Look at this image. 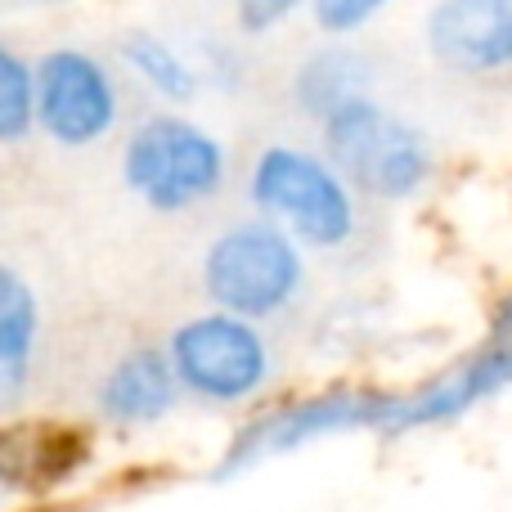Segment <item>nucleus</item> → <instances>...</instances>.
I'll use <instances>...</instances> for the list:
<instances>
[{
	"mask_svg": "<svg viewBox=\"0 0 512 512\" xmlns=\"http://www.w3.org/2000/svg\"><path fill=\"white\" fill-rule=\"evenodd\" d=\"M301 5H306V0H234V18H239V27L248 36H265V32H274L283 18L297 14Z\"/></svg>",
	"mask_w": 512,
	"mask_h": 512,
	"instance_id": "nucleus-16",
	"label": "nucleus"
},
{
	"mask_svg": "<svg viewBox=\"0 0 512 512\" xmlns=\"http://www.w3.org/2000/svg\"><path fill=\"white\" fill-rule=\"evenodd\" d=\"M36 131L32 63L0 41V144H23Z\"/></svg>",
	"mask_w": 512,
	"mask_h": 512,
	"instance_id": "nucleus-14",
	"label": "nucleus"
},
{
	"mask_svg": "<svg viewBox=\"0 0 512 512\" xmlns=\"http://www.w3.org/2000/svg\"><path fill=\"white\" fill-rule=\"evenodd\" d=\"M230 158L207 126L176 113H153L131 131L122 153V180L144 207L180 216L212 203L225 189Z\"/></svg>",
	"mask_w": 512,
	"mask_h": 512,
	"instance_id": "nucleus-3",
	"label": "nucleus"
},
{
	"mask_svg": "<svg viewBox=\"0 0 512 512\" xmlns=\"http://www.w3.org/2000/svg\"><path fill=\"white\" fill-rule=\"evenodd\" d=\"M423 36L445 81L512 99V0H436Z\"/></svg>",
	"mask_w": 512,
	"mask_h": 512,
	"instance_id": "nucleus-7",
	"label": "nucleus"
},
{
	"mask_svg": "<svg viewBox=\"0 0 512 512\" xmlns=\"http://www.w3.org/2000/svg\"><path fill=\"white\" fill-rule=\"evenodd\" d=\"M27 5H72V0H27Z\"/></svg>",
	"mask_w": 512,
	"mask_h": 512,
	"instance_id": "nucleus-17",
	"label": "nucleus"
},
{
	"mask_svg": "<svg viewBox=\"0 0 512 512\" xmlns=\"http://www.w3.org/2000/svg\"><path fill=\"white\" fill-rule=\"evenodd\" d=\"M306 252L274 221L230 225L203 256V288L230 315L252 324L279 319L306 297Z\"/></svg>",
	"mask_w": 512,
	"mask_h": 512,
	"instance_id": "nucleus-4",
	"label": "nucleus"
},
{
	"mask_svg": "<svg viewBox=\"0 0 512 512\" xmlns=\"http://www.w3.org/2000/svg\"><path fill=\"white\" fill-rule=\"evenodd\" d=\"M369 77H373V68L364 63L360 50H346V45L319 50V54H310L297 72V104L306 108L310 117H324L337 99L369 90Z\"/></svg>",
	"mask_w": 512,
	"mask_h": 512,
	"instance_id": "nucleus-13",
	"label": "nucleus"
},
{
	"mask_svg": "<svg viewBox=\"0 0 512 512\" xmlns=\"http://www.w3.org/2000/svg\"><path fill=\"white\" fill-rule=\"evenodd\" d=\"M382 409H387V396H364V391H333V396L306 400V405L279 409L270 418H256L248 432L230 445L225 463L216 468V481H230L234 472H248L270 454H288L306 441H319V436H337V432H360V427H373L378 432Z\"/></svg>",
	"mask_w": 512,
	"mask_h": 512,
	"instance_id": "nucleus-8",
	"label": "nucleus"
},
{
	"mask_svg": "<svg viewBox=\"0 0 512 512\" xmlns=\"http://www.w3.org/2000/svg\"><path fill=\"white\" fill-rule=\"evenodd\" d=\"M324 149L333 171L369 203H409L436 176V149L423 126L391 113L369 90L346 95L324 117Z\"/></svg>",
	"mask_w": 512,
	"mask_h": 512,
	"instance_id": "nucleus-1",
	"label": "nucleus"
},
{
	"mask_svg": "<svg viewBox=\"0 0 512 512\" xmlns=\"http://www.w3.org/2000/svg\"><path fill=\"white\" fill-rule=\"evenodd\" d=\"M117 50H122L126 68H131L135 77L153 90V95L171 99V104H189V99L198 95V86H203V77H198L194 63H189L171 41H162L158 32L135 27V32L122 36V45H117Z\"/></svg>",
	"mask_w": 512,
	"mask_h": 512,
	"instance_id": "nucleus-12",
	"label": "nucleus"
},
{
	"mask_svg": "<svg viewBox=\"0 0 512 512\" xmlns=\"http://www.w3.org/2000/svg\"><path fill=\"white\" fill-rule=\"evenodd\" d=\"M41 351V301L32 283L0 261V414H14L27 400Z\"/></svg>",
	"mask_w": 512,
	"mask_h": 512,
	"instance_id": "nucleus-10",
	"label": "nucleus"
},
{
	"mask_svg": "<svg viewBox=\"0 0 512 512\" xmlns=\"http://www.w3.org/2000/svg\"><path fill=\"white\" fill-rule=\"evenodd\" d=\"M81 459H86V441L72 427H54V423L0 427V486L45 490L68 477Z\"/></svg>",
	"mask_w": 512,
	"mask_h": 512,
	"instance_id": "nucleus-11",
	"label": "nucleus"
},
{
	"mask_svg": "<svg viewBox=\"0 0 512 512\" xmlns=\"http://www.w3.org/2000/svg\"><path fill=\"white\" fill-rule=\"evenodd\" d=\"M248 189L265 221L288 230L301 252L337 256V261L360 252L364 207L360 194L333 171V162L297 144H270L256 153Z\"/></svg>",
	"mask_w": 512,
	"mask_h": 512,
	"instance_id": "nucleus-2",
	"label": "nucleus"
},
{
	"mask_svg": "<svg viewBox=\"0 0 512 512\" xmlns=\"http://www.w3.org/2000/svg\"><path fill=\"white\" fill-rule=\"evenodd\" d=\"M36 126L63 149H90L113 135L122 117V86L99 54L59 45L32 63Z\"/></svg>",
	"mask_w": 512,
	"mask_h": 512,
	"instance_id": "nucleus-6",
	"label": "nucleus"
},
{
	"mask_svg": "<svg viewBox=\"0 0 512 512\" xmlns=\"http://www.w3.org/2000/svg\"><path fill=\"white\" fill-rule=\"evenodd\" d=\"M180 400V382L162 346L126 351L99 382V414L117 427H144L171 414Z\"/></svg>",
	"mask_w": 512,
	"mask_h": 512,
	"instance_id": "nucleus-9",
	"label": "nucleus"
},
{
	"mask_svg": "<svg viewBox=\"0 0 512 512\" xmlns=\"http://www.w3.org/2000/svg\"><path fill=\"white\" fill-rule=\"evenodd\" d=\"M391 0H310V18L328 36H355L387 9Z\"/></svg>",
	"mask_w": 512,
	"mask_h": 512,
	"instance_id": "nucleus-15",
	"label": "nucleus"
},
{
	"mask_svg": "<svg viewBox=\"0 0 512 512\" xmlns=\"http://www.w3.org/2000/svg\"><path fill=\"white\" fill-rule=\"evenodd\" d=\"M167 360L180 391L212 409H239L270 387L274 355L265 333L243 315L212 310L180 324L167 342Z\"/></svg>",
	"mask_w": 512,
	"mask_h": 512,
	"instance_id": "nucleus-5",
	"label": "nucleus"
}]
</instances>
